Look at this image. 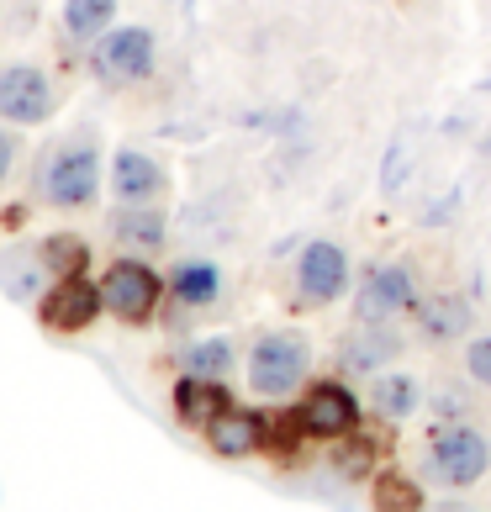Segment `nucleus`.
<instances>
[{
  "label": "nucleus",
  "instance_id": "1",
  "mask_svg": "<svg viewBox=\"0 0 491 512\" xmlns=\"http://www.w3.org/2000/svg\"><path fill=\"white\" fill-rule=\"evenodd\" d=\"M249 391L264 396V402H291V396L307 386V370H312V344L307 333L296 328H275V333H259L254 349H249Z\"/></svg>",
  "mask_w": 491,
  "mask_h": 512
},
{
  "label": "nucleus",
  "instance_id": "2",
  "mask_svg": "<svg viewBox=\"0 0 491 512\" xmlns=\"http://www.w3.org/2000/svg\"><path fill=\"white\" fill-rule=\"evenodd\" d=\"M428 465L444 486H476L491 470V439L476 423H439L428 433Z\"/></svg>",
  "mask_w": 491,
  "mask_h": 512
},
{
  "label": "nucleus",
  "instance_id": "3",
  "mask_svg": "<svg viewBox=\"0 0 491 512\" xmlns=\"http://www.w3.org/2000/svg\"><path fill=\"white\" fill-rule=\"evenodd\" d=\"M101 191V154L96 143H64L53 148V159L43 164V201L59 206V212H74V206H90Z\"/></svg>",
  "mask_w": 491,
  "mask_h": 512
},
{
  "label": "nucleus",
  "instance_id": "4",
  "mask_svg": "<svg viewBox=\"0 0 491 512\" xmlns=\"http://www.w3.org/2000/svg\"><path fill=\"white\" fill-rule=\"evenodd\" d=\"M154 64H159V43L148 27L101 32L96 53H90V69H96V80H106V85H138L154 74Z\"/></svg>",
  "mask_w": 491,
  "mask_h": 512
},
{
  "label": "nucleus",
  "instance_id": "5",
  "mask_svg": "<svg viewBox=\"0 0 491 512\" xmlns=\"http://www.w3.org/2000/svg\"><path fill=\"white\" fill-rule=\"evenodd\" d=\"M360 412H365V402L354 396V386L312 381L296 402V423H301V433H312V439H349V433L360 428Z\"/></svg>",
  "mask_w": 491,
  "mask_h": 512
},
{
  "label": "nucleus",
  "instance_id": "6",
  "mask_svg": "<svg viewBox=\"0 0 491 512\" xmlns=\"http://www.w3.org/2000/svg\"><path fill=\"white\" fill-rule=\"evenodd\" d=\"M349 291V254L333 238H312L296 254V301L301 307H333Z\"/></svg>",
  "mask_w": 491,
  "mask_h": 512
},
{
  "label": "nucleus",
  "instance_id": "7",
  "mask_svg": "<svg viewBox=\"0 0 491 512\" xmlns=\"http://www.w3.org/2000/svg\"><path fill=\"white\" fill-rule=\"evenodd\" d=\"M159 296H164V286L143 259H117L101 275V301H106V312L122 317V322H148L159 307Z\"/></svg>",
  "mask_w": 491,
  "mask_h": 512
},
{
  "label": "nucleus",
  "instance_id": "8",
  "mask_svg": "<svg viewBox=\"0 0 491 512\" xmlns=\"http://www.w3.org/2000/svg\"><path fill=\"white\" fill-rule=\"evenodd\" d=\"M412 307H418V275H412V264H375L360 280V296H354L360 322H396Z\"/></svg>",
  "mask_w": 491,
  "mask_h": 512
},
{
  "label": "nucleus",
  "instance_id": "9",
  "mask_svg": "<svg viewBox=\"0 0 491 512\" xmlns=\"http://www.w3.org/2000/svg\"><path fill=\"white\" fill-rule=\"evenodd\" d=\"M0 117L16 122V127L48 122L53 117V80L37 64L0 69Z\"/></svg>",
  "mask_w": 491,
  "mask_h": 512
},
{
  "label": "nucleus",
  "instance_id": "10",
  "mask_svg": "<svg viewBox=\"0 0 491 512\" xmlns=\"http://www.w3.org/2000/svg\"><path fill=\"white\" fill-rule=\"evenodd\" d=\"M206 444H212L222 460H249L270 444V428H264L259 412H243V407H222L212 423H206Z\"/></svg>",
  "mask_w": 491,
  "mask_h": 512
},
{
  "label": "nucleus",
  "instance_id": "11",
  "mask_svg": "<svg viewBox=\"0 0 491 512\" xmlns=\"http://www.w3.org/2000/svg\"><path fill=\"white\" fill-rule=\"evenodd\" d=\"M164 164L154 154H143V148H122L117 164H111V191H117V201L127 206H148L164 196Z\"/></svg>",
  "mask_w": 491,
  "mask_h": 512
},
{
  "label": "nucleus",
  "instance_id": "12",
  "mask_svg": "<svg viewBox=\"0 0 491 512\" xmlns=\"http://www.w3.org/2000/svg\"><path fill=\"white\" fill-rule=\"evenodd\" d=\"M101 307H106L101 286H90V280H80V275H64L59 286H53V296L43 301V322L59 328V333H74V328H85V322H96Z\"/></svg>",
  "mask_w": 491,
  "mask_h": 512
},
{
  "label": "nucleus",
  "instance_id": "13",
  "mask_svg": "<svg viewBox=\"0 0 491 512\" xmlns=\"http://www.w3.org/2000/svg\"><path fill=\"white\" fill-rule=\"evenodd\" d=\"M365 402H370V412L381 417V423H407V417L423 407V386L412 381L407 370H375Z\"/></svg>",
  "mask_w": 491,
  "mask_h": 512
},
{
  "label": "nucleus",
  "instance_id": "14",
  "mask_svg": "<svg viewBox=\"0 0 491 512\" xmlns=\"http://www.w3.org/2000/svg\"><path fill=\"white\" fill-rule=\"evenodd\" d=\"M344 370L349 375H375L391 354H402V338L391 333V322H360V333L344 338Z\"/></svg>",
  "mask_w": 491,
  "mask_h": 512
},
{
  "label": "nucleus",
  "instance_id": "15",
  "mask_svg": "<svg viewBox=\"0 0 491 512\" xmlns=\"http://www.w3.org/2000/svg\"><path fill=\"white\" fill-rule=\"evenodd\" d=\"M111 238L122 243V249L132 254H154L164 249V212H159V201H148V206H117L111 212Z\"/></svg>",
  "mask_w": 491,
  "mask_h": 512
},
{
  "label": "nucleus",
  "instance_id": "16",
  "mask_svg": "<svg viewBox=\"0 0 491 512\" xmlns=\"http://www.w3.org/2000/svg\"><path fill=\"white\" fill-rule=\"evenodd\" d=\"M169 291H175L180 307L201 312L222 296V270L212 259H185V264H175V275H169Z\"/></svg>",
  "mask_w": 491,
  "mask_h": 512
},
{
  "label": "nucleus",
  "instance_id": "17",
  "mask_svg": "<svg viewBox=\"0 0 491 512\" xmlns=\"http://www.w3.org/2000/svg\"><path fill=\"white\" fill-rule=\"evenodd\" d=\"M175 407H180L185 423H201V428H206L222 407H233V396H228V386H222V381H206V375H185V381L175 386Z\"/></svg>",
  "mask_w": 491,
  "mask_h": 512
},
{
  "label": "nucleus",
  "instance_id": "18",
  "mask_svg": "<svg viewBox=\"0 0 491 512\" xmlns=\"http://www.w3.org/2000/svg\"><path fill=\"white\" fill-rule=\"evenodd\" d=\"M53 275L48 254H32V249H6L0 254V286H6L16 301H32L43 291V280Z\"/></svg>",
  "mask_w": 491,
  "mask_h": 512
},
{
  "label": "nucleus",
  "instance_id": "19",
  "mask_svg": "<svg viewBox=\"0 0 491 512\" xmlns=\"http://www.w3.org/2000/svg\"><path fill=\"white\" fill-rule=\"evenodd\" d=\"M423 333L433 338V344H449V338H460L470 328V301L455 296V291H444V296H428L423 301Z\"/></svg>",
  "mask_w": 491,
  "mask_h": 512
},
{
  "label": "nucleus",
  "instance_id": "20",
  "mask_svg": "<svg viewBox=\"0 0 491 512\" xmlns=\"http://www.w3.org/2000/svg\"><path fill=\"white\" fill-rule=\"evenodd\" d=\"M117 22V0H64V32L69 43H96Z\"/></svg>",
  "mask_w": 491,
  "mask_h": 512
},
{
  "label": "nucleus",
  "instance_id": "21",
  "mask_svg": "<svg viewBox=\"0 0 491 512\" xmlns=\"http://www.w3.org/2000/svg\"><path fill=\"white\" fill-rule=\"evenodd\" d=\"M233 365H238V349L228 344V338H201V344H191L180 354V370L185 375H206V381H228Z\"/></svg>",
  "mask_w": 491,
  "mask_h": 512
},
{
  "label": "nucleus",
  "instance_id": "22",
  "mask_svg": "<svg viewBox=\"0 0 491 512\" xmlns=\"http://www.w3.org/2000/svg\"><path fill=\"white\" fill-rule=\"evenodd\" d=\"M465 370H470V381L491 386V333H486V338H476V344H470V354H465Z\"/></svg>",
  "mask_w": 491,
  "mask_h": 512
},
{
  "label": "nucleus",
  "instance_id": "23",
  "mask_svg": "<svg viewBox=\"0 0 491 512\" xmlns=\"http://www.w3.org/2000/svg\"><path fill=\"white\" fill-rule=\"evenodd\" d=\"M11 164H16V138H11V132H0V180L11 175Z\"/></svg>",
  "mask_w": 491,
  "mask_h": 512
}]
</instances>
